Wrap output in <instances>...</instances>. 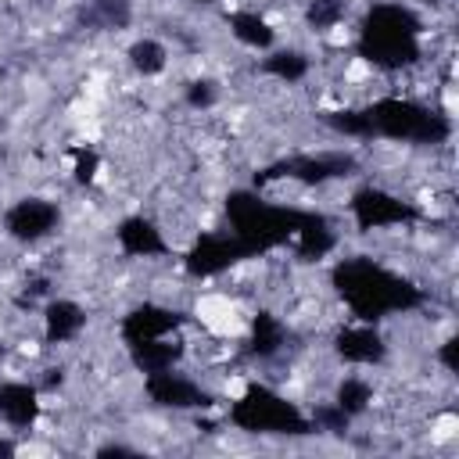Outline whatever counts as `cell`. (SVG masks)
<instances>
[{"mask_svg": "<svg viewBox=\"0 0 459 459\" xmlns=\"http://www.w3.org/2000/svg\"><path fill=\"white\" fill-rule=\"evenodd\" d=\"M330 283H333L337 298L351 308V316L362 319V323H380L391 312H412V308L427 305L423 287H416L412 280L384 269L369 255L341 258L330 269Z\"/></svg>", "mask_w": 459, "mask_h": 459, "instance_id": "cell-1", "label": "cell"}, {"mask_svg": "<svg viewBox=\"0 0 459 459\" xmlns=\"http://www.w3.org/2000/svg\"><path fill=\"white\" fill-rule=\"evenodd\" d=\"M420 18L402 4H373L362 18L355 50L380 72H402L420 61Z\"/></svg>", "mask_w": 459, "mask_h": 459, "instance_id": "cell-2", "label": "cell"}, {"mask_svg": "<svg viewBox=\"0 0 459 459\" xmlns=\"http://www.w3.org/2000/svg\"><path fill=\"white\" fill-rule=\"evenodd\" d=\"M226 219H230V233L240 237V244L247 247V258H258L273 247L290 244L294 233L312 219V212L269 204L255 190H230L226 194Z\"/></svg>", "mask_w": 459, "mask_h": 459, "instance_id": "cell-3", "label": "cell"}, {"mask_svg": "<svg viewBox=\"0 0 459 459\" xmlns=\"http://www.w3.org/2000/svg\"><path fill=\"white\" fill-rule=\"evenodd\" d=\"M362 115L369 126V140L384 136V140H402L412 147H437L452 136L448 115H441L437 108L416 104V100H402V97H380L369 108H362Z\"/></svg>", "mask_w": 459, "mask_h": 459, "instance_id": "cell-4", "label": "cell"}, {"mask_svg": "<svg viewBox=\"0 0 459 459\" xmlns=\"http://www.w3.org/2000/svg\"><path fill=\"white\" fill-rule=\"evenodd\" d=\"M230 423L244 434H283V437L316 434L308 416L265 384H247L244 387V394L230 405Z\"/></svg>", "mask_w": 459, "mask_h": 459, "instance_id": "cell-5", "label": "cell"}, {"mask_svg": "<svg viewBox=\"0 0 459 459\" xmlns=\"http://www.w3.org/2000/svg\"><path fill=\"white\" fill-rule=\"evenodd\" d=\"M359 172V158L344 151H323V154H290L255 172V186H265L273 179H298L305 186H319L326 179H348Z\"/></svg>", "mask_w": 459, "mask_h": 459, "instance_id": "cell-6", "label": "cell"}, {"mask_svg": "<svg viewBox=\"0 0 459 459\" xmlns=\"http://www.w3.org/2000/svg\"><path fill=\"white\" fill-rule=\"evenodd\" d=\"M351 215H355V226L362 233L384 230V226H409V222L423 219V212L412 201H402L380 186H359L351 194Z\"/></svg>", "mask_w": 459, "mask_h": 459, "instance_id": "cell-7", "label": "cell"}, {"mask_svg": "<svg viewBox=\"0 0 459 459\" xmlns=\"http://www.w3.org/2000/svg\"><path fill=\"white\" fill-rule=\"evenodd\" d=\"M244 258H247V247L230 230L226 233H201L190 244V251L183 255V269L197 280H208V276H219V273H226L230 265H237Z\"/></svg>", "mask_w": 459, "mask_h": 459, "instance_id": "cell-8", "label": "cell"}, {"mask_svg": "<svg viewBox=\"0 0 459 459\" xmlns=\"http://www.w3.org/2000/svg\"><path fill=\"white\" fill-rule=\"evenodd\" d=\"M57 222H61V212L47 197H22L4 212V230L22 244H36V240L50 237L57 230Z\"/></svg>", "mask_w": 459, "mask_h": 459, "instance_id": "cell-9", "label": "cell"}, {"mask_svg": "<svg viewBox=\"0 0 459 459\" xmlns=\"http://www.w3.org/2000/svg\"><path fill=\"white\" fill-rule=\"evenodd\" d=\"M143 391L161 409H212L215 405V398L201 384H194V380H186L179 373H169V369L147 373L143 377Z\"/></svg>", "mask_w": 459, "mask_h": 459, "instance_id": "cell-10", "label": "cell"}, {"mask_svg": "<svg viewBox=\"0 0 459 459\" xmlns=\"http://www.w3.org/2000/svg\"><path fill=\"white\" fill-rule=\"evenodd\" d=\"M183 312H176V308H165V305H151V301H143V305H136V308H129L126 316H122V341L126 344H136V341H151V337H165V333H172V330H179L183 326Z\"/></svg>", "mask_w": 459, "mask_h": 459, "instance_id": "cell-11", "label": "cell"}, {"mask_svg": "<svg viewBox=\"0 0 459 459\" xmlns=\"http://www.w3.org/2000/svg\"><path fill=\"white\" fill-rule=\"evenodd\" d=\"M333 351H337L344 362H351V366H377V362H384L387 344H384V337L377 333V323H362V326L337 330Z\"/></svg>", "mask_w": 459, "mask_h": 459, "instance_id": "cell-12", "label": "cell"}, {"mask_svg": "<svg viewBox=\"0 0 459 459\" xmlns=\"http://www.w3.org/2000/svg\"><path fill=\"white\" fill-rule=\"evenodd\" d=\"M0 420L14 430H32L39 420V387L22 380L0 384Z\"/></svg>", "mask_w": 459, "mask_h": 459, "instance_id": "cell-13", "label": "cell"}, {"mask_svg": "<svg viewBox=\"0 0 459 459\" xmlns=\"http://www.w3.org/2000/svg\"><path fill=\"white\" fill-rule=\"evenodd\" d=\"M115 237H118V247H122L126 255H133V258H154V255H165V251H169L161 230H158L151 219H143V215L122 219L118 230H115Z\"/></svg>", "mask_w": 459, "mask_h": 459, "instance_id": "cell-14", "label": "cell"}, {"mask_svg": "<svg viewBox=\"0 0 459 459\" xmlns=\"http://www.w3.org/2000/svg\"><path fill=\"white\" fill-rule=\"evenodd\" d=\"M86 326V312L82 305L68 301V298H54L47 308H43V341L47 344H65V341H75Z\"/></svg>", "mask_w": 459, "mask_h": 459, "instance_id": "cell-15", "label": "cell"}, {"mask_svg": "<svg viewBox=\"0 0 459 459\" xmlns=\"http://www.w3.org/2000/svg\"><path fill=\"white\" fill-rule=\"evenodd\" d=\"M183 341H169V337H151V341H136L129 344V359L133 366L147 377V373H158V369H172L179 359H183Z\"/></svg>", "mask_w": 459, "mask_h": 459, "instance_id": "cell-16", "label": "cell"}, {"mask_svg": "<svg viewBox=\"0 0 459 459\" xmlns=\"http://www.w3.org/2000/svg\"><path fill=\"white\" fill-rule=\"evenodd\" d=\"M294 255L301 258V262H319V258H326L330 251H333V244H337V237H333V230H330V219L323 215V212H312V219L294 233Z\"/></svg>", "mask_w": 459, "mask_h": 459, "instance_id": "cell-17", "label": "cell"}, {"mask_svg": "<svg viewBox=\"0 0 459 459\" xmlns=\"http://www.w3.org/2000/svg\"><path fill=\"white\" fill-rule=\"evenodd\" d=\"M133 22V0H86L79 11V25L93 32H118Z\"/></svg>", "mask_w": 459, "mask_h": 459, "instance_id": "cell-18", "label": "cell"}, {"mask_svg": "<svg viewBox=\"0 0 459 459\" xmlns=\"http://www.w3.org/2000/svg\"><path fill=\"white\" fill-rule=\"evenodd\" d=\"M287 326L269 312V308H258L255 312V323H251V344H247V355L251 359H273L283 351L287 344Z\"/></svg>", "mask_w": 459, "mask_h": 459, "instance_id": "cell-19", "label": "cell"}, {"mask_svg": "<svg viewBox=\"0 0 459 459\" xmlns=\"http://www.w3.org/2000/svg\"><path fill=\"white\" fill-rule=\"evenodd\" d=\"M230 32H233L244 47H255V50H265V47H273V39H276L273 25H269L262 14H251V11L230 14Z\"/></svg>", "mask_w": 459, "mask_h": 459, "instance_id": "cell-20", "label": "cell"}, {"mask_svg": "<svg viewBox=\"0 0 459 459\" xmlns=\"http://www.w3.org/2000/svg\"><path fill=\"white\" fill-rule=\"evenodd\" d=\"M265 75L273 79H283V82H298L308 75V57L301 50H273L262 65H258Z\"/></svg>", "mask_w": 459, "mask_h": 459, "instance_id": "cell-21", "label": "cell"}, {"mask_svg": "<svg viewBox=\"0 0 459 459\" xmlns=\"http://www.w3.org/2000/svg\"><path fill=\"white\" fill-rule=\"evenodd\" d=\"M165 61H169V50L158 43V39H136L129 47V65L140 72V75H158L165 72Z\"/></svg>", "mask_w": 459, "mask_h": 459, "instance_id": "cell-22", "label": "cell"}, {"mask_svg": "<svg viewBox=\"0 0 459 459\" xmlns=\"http://www.w3.org/2000/svg\"><path fill=\"white\" fill-rule=\"evenodd\" d=\"M319 122H323V126H330V129H333V133H341V136H359V140H369V126H366L362 108L319 111Z\"/></svg>", "mask_w": 459, "mask_h": 459, "instance_id": "cell-23", "label": "cell"}, {"mask_svg": "<svg viewBox=\"0 0 459 459\" xmlns=\"http://www.w3.org/2000/svg\"><path fill=\"white\" fill-rule=\"evenodd\" d=\"M333 402H337V405L355 420V416H362V412L369 409V402H373V387H369L366 380H359V377H348V380H341V384H337Z\"/></svg>", "mask_w": 459, "mask_h": 459, "instance_id": "cell-24", "label": "cell"}, {"mask_svg": "<svg viewBox=\"0 0 459 459\" xmlns=\"http://www.w3.org/2000/svg\"><path fill=\"white\" fill-rule=\"evenodd\" d=\"M341 18H344V0H308V7H305V22L316 32L333 29Z\"/></svg>", "mask_w": 459, "mask_h": 459, "instance_id": "cell-25", "label": "cell"}, {"mask_svg": "<svg viewBox=\"0 0 459 459\" xmlns=\"http://www.w3.org/2000/svg\"><path fill=\"white\" fill-rule=\"evenodd\" d=\"M312 430L316 434H348V423H351V416L337 405V402H330V405H316V412H312Z\"/></svg>", "mask_w": 459, "mask_h": 459, "instance_id": "cell-26", "label": "cell"}, {"mask_svg": "<svg viewBox=\"0 0 459 459\" xmlns=\"http://www.w3.org/2000/svg\"><path fill=\"white\" fill-rule=\"evenodd\" d=\"M68 154H72V161H75V183L90 186L93 176H97V169H100V154H97L93 147H72Z\"/></svg>", "mask_w": 459, "mask_h": 459, "instance_id": "cell-27", "label": "cell"}, {"mask_svg": "<svg viewBox=\"0 0 459 459\" xmlns=\"http://www.w3.org/2000/svg\"><path fill=\"white\" fill-rule=\"evenodd\" d=\"M215 100H219V86L212 79H194L186 86V104L190 108H212Z\"/></svg>", "mask_w": 459, "mask_h": 459, "instance_id": "cell-28", "label": "cell"}, {"mask_svg": "<svg viewBox=\"0 0 459 459\" xmlns=\"http://www.w3.org/2000/svg\"><path fill=\"white\" fill-rule=\"evenodd\" d=\"M455 351H459V337H448V341L437 348V359L445 362L448 373H459V359H455Z\"/></svg>", "mask_w": 459, "mask_h": 459, "instance_id": "cell-29", "label": "cell"}, {"mask_svg": "<svg viewBox=\"0 0 459 459\" xmlns=\"http://www.w3.org/2000/svg\"><path fill=\"white\" fill-rule=\"evenodd\" d=\"M115 455L140 459V452H136V448H129V445H100V448H97V459H115Z\"/></svg>", "mask_w": 459, "mask_h": 459, "instance_id": "cell-30", "label": "cell"}, {"mask_svg": "<svg viewBox=\"0 0 459 459\" xmlns=\"http://www.w3.org/2000/svg\"><path fill=\"white\" fill-rule=\"evenodd\" d=\"M65 384V369L61 366H54V369H47V377H43V384H36L39 391H57Z\"/></svg>", "mask_w": 459, "mask_h": 459, "instance_id": "cell-31", "label": "cell"}, {"mask_svg": "<svg viewBox=\"0 0 459 459\" xmlns=\"http://www.w3.org/2000/svg\"><path fill=\"white\" fill-rule=\"evenodd\" d=\"M14 452H18V445L11 437H0V459H11Z\"/></svg>", "mask_w": 459, "mask_h": 459, "instance_id": "cell-32", "label": "cell"}, {"mask_svg": "<svg viewBox=\"0 0 459 459\" xmlns=\"http://www.w3.org/2000/svg\"><path fill=\"white\" fill-rule=\"evenodd\" d=\"M4 359H7V344H0V362H4Z\"/></svg>", "mask_w": 459, "mask_h": 459, "instance_id": "cell-33", "label": "cell"}, {"mask_svg": "<svg viewBox=\"0 0 459 459\" xmlns=\"http://www.w3.org/2000/svg\"><path fill=\"white\" fill-rule=\"evenodd\" d=\"M190 4H212V0H190Z\"/></svg>", "mask_w": 459, "mask_h": 459, "instance_id": "cell-34", "label": "cell"}, {"mask_svg": "<svg viewBox=\"0 0 459 459\" xmlns=\"http://www.w3.org/2000/svg\"><path fill=\"white\" fill-rule=\"evenodd\" d=\"M427 4H445V0H427Z\"/></svg>", "mask_w": 459, "mask_h": 459, "instance_id": "cell-35", "label": "cell"}]
</instances>
